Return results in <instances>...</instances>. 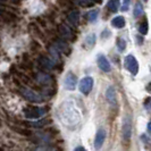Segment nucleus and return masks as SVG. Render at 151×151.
<instances>
[{"label":"nucleus","mask_w":151,"mask_h":151,"mask_svg":"<svg viewBox=\"0 0 151 151\" xmlns=\"http://www.w3.org/2000/svg\"><path fill=\"white\" fill-rule=\"evenodd\" d=\"M24 115L26 118L37 119L45 115V109L42 107H27L24 109Z\"/></svg>","instance_id":"nucleus-1"},{"label":"nucleus","mask_w":151,"mask_h":151,"mask_svg":"<svg viewBox=\"0 0 151 151\" xmlns=\"http://www.w3.org/2000/svg\"><path fill=\"white\" fill-rule=\"evenodd\" d=\"M124 65H125V68L129 70V73H132L133 75L137 74V72H139V64H137V61H136L134 56H132V55L126 56L125 60H124Z\"/></svg>","instance_id":"nucleus-2"},{"label":"nucleus","mask_w":151,"mask_h":151,"mask_svg":"<svg viewBox=\"0 0 151 151\" xmlns=\"http://www.w3.org/2000/svg\"><path fill=\"white\" fill-rule=\"evenodd\" d=\"M92 88H93V78L90 76H85L84 78H82L81 82H80V85H78L80 91L85 96L90 93Z\"/></svg>","instance_id":"nucleus-3"},{"label":"nucleus","mask_w":151,"mask_h":151,"mask_svg":"<svg viewBox=\"0 0 151 151\" xmlns=\"http://www.w3.org/2000/svg\"><path fill=\"white\" fill-rule=\"evenodd\" d=\"M22 92V94L24 96V98L26 99V100H29L31 102H42L43 101V99L41 98V96L38 94L37 92H34L33 90H30V89H22L21 90Z\"/></svg>","instance_id":"nucleus-4"},{"label":"nucleus","mask_w":151,"mask_h":151,"mask_svg":"<svg viewBox=\"0 0 151 151\" xmlns=\"http://www.w3.org/2000/svg\"><path fill=\"white\" fill-rule=\"evenodd\" d=\"M76 84H77V77L75 74H73L72 72H68L66 76H65V80H64V86L66 90L73 91L75 90Z\"/></svg>","instance_id":"nucleus-5"},{"label":"nucleus","mask_w":151,"mask_h":151,"mask_svg":"<svg viewBox=\"0 0 151 151\" xmlns=\"http://www.w3.org/2000/svg\"><path fill=\"white\" fill-rule=\"evenodd\" d=\"M122 133H123V137L124 140L129 141L132 135V123L129 119V116H126L123 121V127H122Z\"/></svg>","instance_id":"nucleus-6"},{"label":"nucleus","mask_w":151,"mask_h":151,"mask_svg":"<svg viewBox=\"0 0 151 151\" xmlns=\"http://www.w3.org/2000/svg\"><path fill=\"white\" fill-rule=\"evenodd\" d=\"M105 139H106V131L104 129H99L96 134V139H94V148L97 150L101 149L102 144L105 142Z\"/></svg>","instance_id":"nucleus-7"},{"label":"nucleus","mask_w":151,"mask_h":151,"mask_svg":"<svg viewBox=\"0 0 151 151\" xmlns=\"http://www.w3.org/2000/svg\"><path fill=\"white\" fill-rule=\"evenodd\" d=\"M97 61H98L99 68H100L102 72H106V73L110 72V64H109L108 59H107L104 55H99Z\"/></svg>","instance_id":"nucleus-8"},{"label":"nucleus","mask_w":151,"mask_h":151,"mask_svg":"<svg viewBox=\"0 0 151 151\" xmlns=\"http://www.w3.org/2000/svg\"><path fill=\"white\" fill-rule=\"evenodd\" d=\"M106 99L107 101L110 104V105H113L115 106L116 104H117V99H116V90L114 89L113 86H110L106 92Z\"/></svg>","instance_id":"nucleus-9"},{"label":"nucleus","mask_w":151,"mask_h":151,"mask_svg":"<svg viewBox=\"0 0 151 151\" xmlns=\"http://www.w3.org/2000/svg\"><path fill=\"white\" fill-rule=\"evenodd\" d=\"M39 63H40V66L42 68H45V69H51V68H53V66H55L53 60L49 59V58L45 57V56H41L40 59H39Z\"/></svg>","instance_id":"nucleus-10"},{"label":"nucleus","mask_w":151,"mask_h":151,"mask_svg":"<svg viewBox=\"0 0 151 151\" xmlns=\"http://www.w3.org/2000/svg\"><path fill=\"white\" fill-rule=\"evenodd\" d=\"M67 21L72 25H77L78 21H80V13L77 10H72L67 16Z\"/></svg>","instance_id":"nucleus-11"},{"label":"nucleus","mask_w":151,"mask_h":151,"mask_svg":"<svg viewBox=\"0 0 151 151\" xmlns=\"http://www.w3.org/2000/svg\"><path fill=\"white\" fill-rule=\"evenodd\" d=\"M59 32H60V34L65 39H72L73 38V32H72V30H70L68 26L64 25V24H61L60 26H59Z\"/></svg>","instance_id":"nucleus-12"},{"label":"nucleus","mask_w":151,"mask_h":151,"mask_svg":"<svg viewBox=\"0 0 151 151\" xmlns=\"http://www.w3.org/2000/svg\"><path fill=\"white\" fill-rule=\"evenodd\" d=\"M111 25H113L114 27H116V29H122V27L125 26V18L123 16H117V17L113 18Z\"/></svg>","instance_id":"nucleus-13"},{"label":"nucleus","mask_w":151,"mask_h":151,"mask_svg":"<svg viewBox=\"0 0 151 151\" xmlns=\"http://www.w3.org/2000/svg\"><path fill=\"white\" fill-rule=\"evenodd\" d=\"M107 7L111 13H116L119 8V0H109L107 4Z\"/></svg>","instance_id":"nucleus-14"},{"label":"nucleus","mask_w":151,"mask_h":151,"mask_svg":"<svg viewBox=\"0 0 151 151\" xmlns=\"http://www.w3.org/2000/svg\"><path fill=\"white\" fill-rule=\"evenodd\" d=\"M84 45H85L86 48L91 49L93 45H96V34H93V33L89 34V35L85 38V42H84Z\"/></svg>","instance_id":"nucleus-15"},{"label":"nucleus","mask_w":151,"mask_h":151,"mask_svg":"<svg viewBox=\"0 0 151 151\" xmlns=\"http://www.w3.org/2000/svg\"><path fill=\"white\" fill-rule=\"evenodd\" d=\"M100 0H77V4L82 7H90L92 5H94L96 2H99Z\"/></svg>","instance_id":"nucleus-16"},{"label":"nucleus","mask_w":151,"mask_h":151,"mask_svg":"<svg viewBox=\"0 0 151 151\" xmlns=\"http://www.w3.org/2000/svg\"><path fill=\"white\" fill-rule=\"evenodd\" d=\"M98 14H99V12L97 9L89 12V13H88V16H86L88 19H89V22H94V21L98 18Z\"/></svg>","instance_id":"nucleus-17"},{"label":"nucleus","mask_w":151,"mask_h":151,"mask_svg":"<svg viewBox=\"0 0 151 151\" xmlns=\"http://www.w3.org/2000/svg\"><path fill=\"white\" fill-rule=\"evenodd\" d=\"M139 32L141 34H147L148 33V21L144 19L143 22L139 25Z\"/></svg>","instance_id":"nucleus-18"},{"label":"nucleus","mask_w":151,"mask_h":151,"mask_svg":"<svg viewBox=\"0 0 151 151\" xmlns=\"http://www.w3.org/2000/svg\"><path fill=\"white\" fill-rule=\"evenodd\" d=\"M143 14V7L140 2H137L134 7V16L135 17H140V16Z\"/></svg>","instance_id":"nucleus-19"},{"label":"nucleus","mask_w":151,"mask_h":151,"mask_svg":"<svg viewBox=\"0 0 151 151\" xmlns=\"http://www.w3.org/2000/svg\"><path fill=\"white\" fill-rule=\"evenodd\" d=\"M50 76L47 74H39L38 75V81L40 83H49L50 82Z\"/></svg>","instance_id":"nucleus-20"},{"label":"nucleus","mask_w":151,"mask_h":151,"mask_svg":"<svg viewBox=\"0 0 151 151\" xmlns=\"http://www.w3.org/2000/svg\"><path fill=\"white\" fill-rule=\"evenodd\" d=\"M117 47H118V49H119L121 51L125 50V48H126V41H125L124 39L118 38L117 39Z\"/></svg>","instance_id":"nucleus-21"},{"label":"nucleus","mask_w":151,"mask_h":151,"mask_svg":"<svg viewBox=\"0 0 151 151\" xmlns=\"http://www.w3.org/2000/svg\"><path fill=\"white\" fill-rule=\"evenodd\" d=\"M129 0H124V2H123V6H122V12H126V10H129Z\"/></svg>","instance_id":"nucleus-22"},{"label":"nucleus","mask_w":151,"mask_h":151,"mask_svg":"<svg viewBox=\"0 0 151 151\" xmlns=\"http://www.w3.org/2000/svg\"><path fill=\"white\" fill-rule=\"evenodd\" d=\"M144 106H145V108H147V110L151 113V98H148L147 100H145Z\"/></svg>","instance_id":"nucleus-23"},{"label":"nucleus","mask_w":151,"mask_h":151,"mask_svg":"<svg viewBox=\"0 0 151 151\" xmlns=\"http://www.w3.org/2000/svg\"><path fill=\"white\" fill-rule=\"evenodd\" d=\"M74 151H86V149L83 148V147H77V148L74 149Z\"/></svg>","instance_id":"nucleus-24"},{"label":"nucleus","mask_w":151,"mask_h":151,"mask_svg":"<svg viewBox=\"0 0 151 151\" xmlns=\"http://www.w3.org/2000/svg\"><path fill=\"white\" fill-rule=\"evenodd\" d=\"M148 131H149V133H151V122L148 124Z\"/></svg>","instance_id":"nucleus-25"},{"label":"nucleus","mask_w":151,"mask_h":151,"mask_svg":"<svg viewBox=\"0 0 151 151\" xmlns=\"http://www.w3.org/2000/svg\"><path fill=\"white\" fill-rule=\"evenodd\" d=\"M148 88H149V90H151V83L149 84V85H148Z\"/></svg>","instance_id":"nucleus-26"}]
</instances>
